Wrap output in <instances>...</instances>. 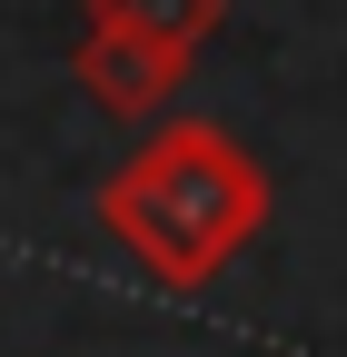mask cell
Returning a JSON list of instances; mask_svg holds the SVG:
<instances>
[{
  "instance_id": "2",
  "label": "cell",
  "mask_w": 347,
  "mask_h": 357,
  "mask_svg": "<svg viewBox=\"0 0 347 357\" xmlns=\"http://www.w3.org/2000/svg\"><path fill=\"white\" fill-rule=\"evenodd\" d=\"M70 79L90 89L109 119H159L169 100H179L189 60H179V50H159V40H139V30L90 20V30H79V50H70Z\"/></svg>"
},
{
  "instance_id": "3",
  "label": "cell",
  "mask_w": 347,
  "mask_h": 357,
  "mask_svg": "<svg viewBox=\"0 0 347 357\" xmlns=\"http://www.w3.org/2000/svg\"><path fill=\"white\" fill-rule=\"evenodd\" d=\"M90 20H109V30H139V40H159V50L199 60V40L229 20V0H90Z\"/></svg>"
},
{
  "instance_id": "1",
  "label": "cell",
  "mask_w": 347,
  "mask_h": 357,
  "mask_svg": "<svg viewBox=\"0 0 347 357\" xmlns=\"http://www.w3.org/2000/svg\"><path fill=\"white\" fill-rule=\"evenodd\" d=\"M100 229L149 268L159 288H208L268 229V169L219 119H159L139 149L100 178Z\"/></svg>"
}]
</instances>
